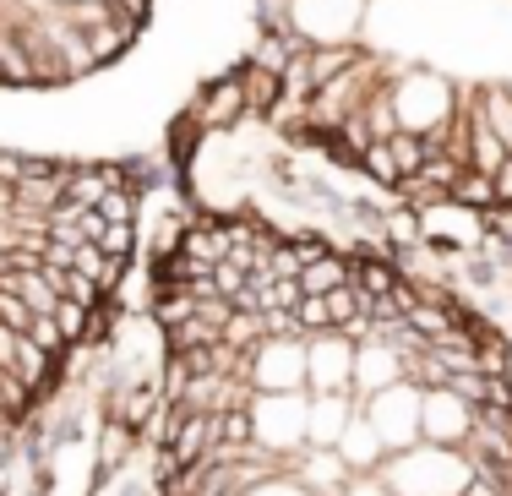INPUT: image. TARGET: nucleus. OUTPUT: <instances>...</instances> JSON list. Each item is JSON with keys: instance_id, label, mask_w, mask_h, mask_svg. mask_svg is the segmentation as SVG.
<instances>
[{"instance_id": "f257e3e1", "label": "nucleus", "mask_w": 512, "mask_h": 496, "mask_svg": "<svg viewBox=\"0 0 512 496\" xmlns=\"http://www.w3.org/2000/svg\"><path fill=\"white\" fill-rule=\"evenodd\" d=\"M229 88L398 197L512 208V0H256Z\"/></svg>"}, {"instance_id": "f03ea898", "label": "nucleus", "mask_w": 512, "mask_h": 496, "mask_svg": "<svg viewBox=\"0 0 512 496\" xmlns=\"http://www.w3.org/2000/svg\"><path fill=\"white\" fill-rule=\"evenodd\" d=\"M153 0H0V88H66L137 44Z\"/></svg>"}]
</instances>
